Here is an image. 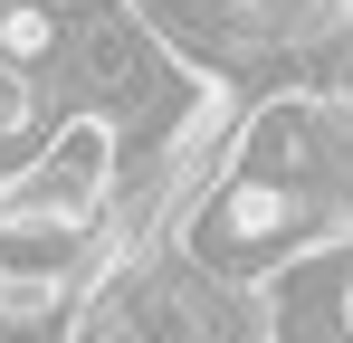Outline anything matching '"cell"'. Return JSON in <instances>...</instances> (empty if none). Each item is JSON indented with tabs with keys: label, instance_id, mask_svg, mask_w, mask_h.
Masks as SVG:
<instances>
[{
	"label": "cell",
	"instance_id": "obj_1",
	"mask_svg": "<svg viewBox=\"0 0 353 343\" xmlns=\"http://www.w3.org/2000/svg\"><path fill=\"white\" fill-rule=\"evenodd\" d=\"M29 124H39V86H29V76H10V67H0V143H19V134H29Z\"/></svg>",
	"mask_w": 353,
	"mask_h": 343
},
{
	"label": "cell",
	"instance_id": "obj_2",
	"mask_svg": "<svg viewBox=\"0 0 353 343\" xmlns=\"http://www.w3.org/2000/svg\"><path fill=\"white\" fill-rule=\"evenodd\" d=\"M344 343H353V286H344Z\"/></svg>",
	"mask_w": 353,
	"mask_h": 343
},
{
	"label": "cell",
	"instance_id": "obj_3",
	"mask_svg": "<svg viewBox=\"0 0 353 343\" xmlns=\"http://www.w3.org/2000/svg\"><path fill=\"white\" fill-rule=\"evenodd\" d=\"M344 10H353V0H344Z\"/></svg>",
	"mask_w": 353,
	"mask_h": 343
}]
</instances>
